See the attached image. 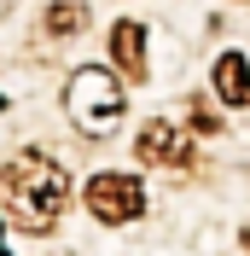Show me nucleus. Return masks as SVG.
Listing matches in <instances>:
<instances>
[{
	"mask_svg": "<svg viewBox=\"0 0 250 256\" xmlns=\"http://www.w3.org/2000/svg\"><path fill=\"white\" fill-rule=\"evenodd\" d=\"M70 204V175L41 152H18L0 169V210L12 216L24 233H52Z\"/></svg>",
	"mask_w": 250,
	"mask_h": 256,
	"instance_id": "1",
	"label": "nucleus"
},
{
	"mask_svg": "<svg viewBox=\"0 0 250 256\" xmlns=\"http://www.w3.org/2000/svg\"><path fill=\"white\" fill-rule=\"evenodd\" d=\"M64 111H70L76 134H88V140L116 134V122H122V111H128L122 76L105 70V64H82V70H70V82H64Z\"/></svg>",
	"mask_w": 250,
	"mask_h": 256,
	"instance_id": "2",
	"label": "nucleus"
},
{
	"mask_svg": "<svg viewBox=\"0 0 250 256\" xmlns=\"http://www.w3.org/2000/svg\"><path fill=\"white\" fill-rule=\"evenodd\" d=\"M88 210H94L99 222H110V227H128L134 216L146 210V186L134 175H94L88 180Z\"/></svg>",
	"mask_w": 250,
	"mask_h": 256,
	"instance_id": "3",
	"label": "nucleus"
},
{
	"mask_svg": "<svg viewBox=\"0 0 250 256\" xmlns=\"http://www.w3.org/2000/svg\"><path fill=\"white\" fill-rule=\"evenodd\" d=\"M134 158L140 163H169V169H186L192 163V134L180 122H169V116H157V122H146L140 128V140H134Z\"/></svg>",
	"mask_w": 250,
	"mask_h": 256,
	"instance_id": "4",
	"label": "nucleus"
},
{
	"mask_svg": "<svg viewBox=\"0 0 250 256\" xmlns=\"http://www.w3.org/2000/svg\"><path fill=\"white\" fill-rule=\"evenodd\" d=\"M110 64H116V76H128V82L146 76V24L140 18H116V24H110Z\"/></svg>",
	"mask_w": 250,
	"mask_h": 256,
	"instance_id": "5",
	"label": "nucleus"
},
{
	"mask_svg": "<svg viewBox=\"0 0 250 256\" xmlns=\"http://www.w3.org/2000/svg\"><path fill=\"white\" fill-rule=\"evenodd\" d=\"M216 94L227 105H250V58L244 52H221L216 58Z\"/></svg>",
	"mask_w": 250,
	"mask_h": 256,
	"instance_id": "6",
	"label": "nucleus"
},
{
	"mask_svg": "<svg viewBox=\"0 0 250 256\" xmlns=\"http://www.w3.org/2000/svg\"><path fill=\"white\" fill-rule=\"evenodd\" d=\"M47 30L52 35H82L88 30V6L82 0H52L47 6Z\"/></svg>",
	"mask_w": 250,
	"mask_h": 256,
	"instance_id": "7",
	"label": "nucleus"
},
{
	"mask_svg": "<svg viewBox=\"0 0 250 256\" xmlns=\"http://www.w3.org/2000/svg\"><path fill=\"white\" fill-rule=\"evenodd\" d=\"M0 105H6V99H0Z\"/></svg>",
	"mask_w": 250,
	"mask_h": 256,
	"instance_id": "8",
	"label": "nucleus"
}]
</instances>
